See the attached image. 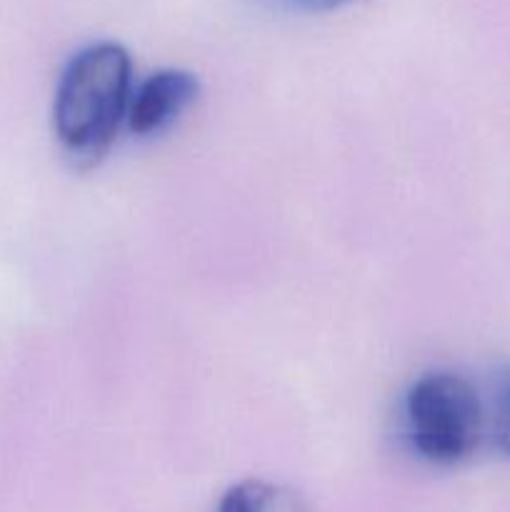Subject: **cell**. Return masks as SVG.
Here are the masks:
<instances>
[{"label":"cell","instance_id":"obj_1","mask_svg":"<svg viewBox=\"0 0 510 512\" xmlns=\"http://www.w3.org/2000/svg\"><path fill=\"white\" fill-rule=\"evenodd\" d=\"M133 63L113 40L93 43L70 58L55 90L53 125L65 153L93 163L108 150L128 115Z\"/></svg>","mask_w":510,"mask_h":512},{"label":"cell","instance_id":"obj_2","mask_svg":"<svg viewBox=\"0 0 510 512\" xmlns=\"http://www.w3.org/2000/svg\"><path fill=\"white\" fill-rule=\"evenodd\" d=\"M405 423L413 448L433 465H458L478 448L485 408L473 385L455 373H425L405 398Z\"/></svg>","mask_w":510,"mask_h":512},{"label":"cell","instance_id":"obj_3","mask_svg":"<svg viewBox=\"0 0 510 512\" xmlns=\"http://www.w3.org/2000/svg\"><path fill=\"white\" fill-rule=\"evenodd\" d=\"M200 83L190 70L163 68L140 83L128 105V128L135 135L168 130L198 100Z\"/></svg>","mask_w":510,"mask_h":512},{"label":"cell","instance_id":"obj_4","mask_svg":"<svg viewBox=\"0 0 510 512\" xmlns=\"http://www.w3.org/2000/svg\"><path fill=\"white\" fill-rule=\"evenodd\" d=\"M218 512H308V508L295 490L270 480L250 478L225 490Z\"/></svg>","mask_w":510,"mask_h":512},{"label":"cell","instance_id":"obj_5","mask_svg":"<svg viewBox=\"0 0 510 512\" xmlns=\"http://www.w3.org/2000/svg\"><path fill=\"white\" fill-rule=\"evenodd\" d=\"M485 428L490 430L495 448L510 455V365H505L493 375Z\"/></svg>","mask_w":510,"mask_h":512},{"label":"cell","instance_id":"obj_6","mask_svg":"<svg viewBox=\"0 0 510 512\" xmlns=\"http://www.w3.org/2000/svg\"><path fill=\"white\" fill-rule=\"evenodd\" d=\"M268 8L280 10V13H295V15H318V13H333V10L345 8L358 0H263Z\"/></svg>","mask_w":510,"mask_h":512}]
</instances>
